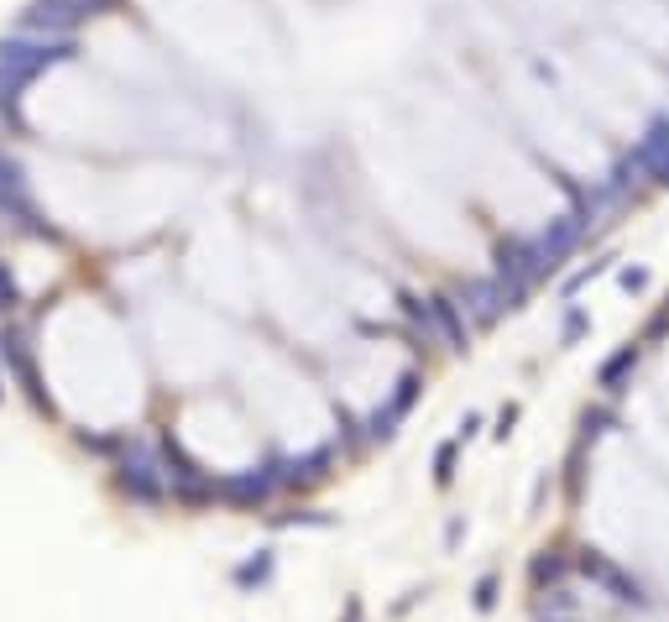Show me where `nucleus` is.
I'll use <instances>...</instances> for the list:
<instances>
[{
	"label": "nucleus",
	"mask_w": 669,
	"mask_h": 622,
	"mask_svg": "<svg viewBox=\"0 0 669 622\" xmlns=\"http://www.w3.org/2000/svg\"><path fill=\"white\" fill-rule=\"evenodd\" d=\"M575 565H581L586 581L602 586L612 602H622V607H649V591H643V581H638V575H628L617 560H607L602 549H581V560H575Z\"/></svg>",
	"instance_id": "nucleus-1"
},
{
	"label": "nucleus",
	"mask_w": 669,
	"mask_h": 622,
	"mask_svg": "<svg viewBox=\"0 0 669 622\" xmlns=\"http://www.w3.org/2000/svg\"><path fill=\"white\" fill-rule=\"evenodd\" d=\"M581 230H586V220H581V215H560V220H555V225H549L544 236H539V246H544V262H549V267H560V257H565V251H570L575 241H581Z\"/></svg>",
	"instance_id": "nucleus-2"
},
{
	"label": "nucleus",
	"mask_w": 669,
	"mask_h": 622,
	"mask_svg": "<svg viewBox=\"0 0 669 622\" xmlns=\"http://www.w3.org/2000/svg\"><path fill=\"white\" fill-rule=\"evenodd\" d=\"M633 372H638V345H622V351H612V356L602 361V372H596V387H602V393H622Z\"/></svg>",
	"instance_id": "nucleus-3"
},
{
	"label": "nucleus",
	"mask_w": 669,
	"mask_h": 622,
	"mask_svg": "<svg viewBox=\"0 0 669 622\" xmlns=\"http://www.w3.org/2000/svg\"><path fill=\"white\" fill-rule=\"evenodd\" d=\"M664 147H669V115H659V121H649V131H643V142L633 147V163L649 173L659 157H664Z\"/></svg>",
	"instance_id": "nucleus-4"
},
{
	"label": "nucleus",
	"mask_w": 669,
	"mask_h": 622,
	"mask_svg": "<svg viewBox=\"0 0 669 622\" xmlns=\"http://www.w3.org/2000/svg\"><path fill=\"white\" fill-rule=\"evenodd\" d=\"M434 314H440L445 335L455 340V351H466V319H460V309L450 304V298H434Z\"/></svg>",
	"instance_id": "nucleus-5"
},
{
	"label": "nucleus",
	"mask_w": 669,
	"mask_h": 622,
	"mask_svg": "<svg viewBox=\"0 0 669 622\" xmlns=\"http://www.w3.org/2000/svg\"><path fill=\"white\" fill-rule=\"evenodd\" d=\"M565 560H560V549H544V560L534 565V581H549V575H560Z\"/></svg>",
	"instance_id": "nucleus-6"
},
{
	"label": "nucleus",
	"mask_w": 669,
	"mask_h": 622,
	"mask_svg": "<svg viewBox=\"0 0 669 622\" xmlns=\"http://www.w3.org/2000/svg\"><path fill=\"white\" fill-rule=\"evenodd\" d=\"M581 335H586V309H570L565 314V345H575Z\"/></svg>",
	"instance_id": "nucleus-7"
},
{
	"label": "nucleus",
	"mask_w": 669,
	"mask_h": 622,
	"mask_svg": "<svg viewBox=\"0 0 669 622\" xmlns=\"http://www.w3.org/2000/svg\"><path fill=\"white\" fill-rule=\"evenodd\" d=\"M607 262H612V257H602V262H591L586 272H575V278H570V293H575V288H581V283H591V278H602V272H607Z\"/></svg>",
	"instance_id": "nucleus-8"
},
{
	"label": "nucleus",
	"mask_w": 669,
	"mask_h": 622,
	"mask_svg": "<svg viewBox=\"0 0 669 622\" xmlns=\"http://www.w3.org/2000/svg\"><path fill=\"white\" fill-rule=\"evenodd\" d=\"M622 288H628V293H643V288H649V272L628 267V272H622Z\"/></svg>",
	"instance_id": "nucleus-9"
},
{
	"label": "nucleus",
	"mask_w": 669,
	"mask_h": 622,
	"mask_svg": "<svg viewBox=\"0 0 669 622\" xmlns=\"http://www.w3.org/2000/svg\"><path fill=\"white\" fill-rule=\"evenodd\" d=\"M497 602V581H492V575H487V581H481L476 586V607H492Z\"/></svg>",
	"instance_id": "nucleus-10"
},
{
	"label": "nucleus",
	"mask_w": 669,
	"mask_h": 622,
	"mask_svg": "<svg viewBox=\"0 0 669 622\" xmlns=\"http://www.w3.org/2000/svg\"><path fill=\"white\" fill-rule=\"evenodd\" d=\"M649 178H654V183H664V189H669V147H664V157H659V163L649 168Z\"/></svg>",
	"instance_id": "nucleus-11"
},
{
	"label": "nucleus",
	"mask_w": 669,
	"mask_h": 622,
	"mask_svg": "<svg viewBox=\"0 0 669 622\" xmlns=\"http://www.w3.org/2000/svg\"><path fill=\"white\" fill-rule=\"evenodd\" d=\"M450 466H455V450L445 445V450H440V481H450Z\"/></svg>",
	"instance_id": "nucleus-12"
},
{
	"label": "nucleus",
	"mask_w": 669,
	"mask_h": 622,
	"mask_svg": "<svg viewBox=\"0 0 669 622\" xmlns=\"http://www.w3.org/2000/svg\"><path fill=\"white\" fill-rule=\"evenodd\" d=\"M555 622H570V617H555Z\"/></svg>",
	"instance_id": "nucleus-13"
}]
</instances>
